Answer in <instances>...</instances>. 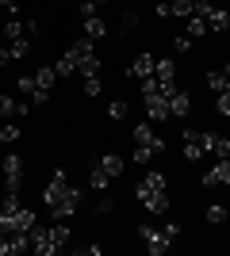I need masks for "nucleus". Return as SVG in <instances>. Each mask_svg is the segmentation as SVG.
Returning a JSON list of instances; mask_svg holds the SVG:
<instances>
[{"mask_svg": "<svg viewBox=\"0 0 230 256\" xmlns=\"http://www.w3.org/2000/svg\"><path fill=\"white\" fill-rule=\"evenodd\" d=\"M138 237L146 241V252H150V256H165L169 248L176 245V241H173L169 234H165V230H153L150 222H142V226H138Z\"/></svg>", "mask_w": 230, "mask_h": 256, "instance_id": "nucleus-1", "label": "nucleus"}, {"mask_svg": "<svg viewBox=\"0 0 230 256\" xmlns=\"http://www.w3.org/2000/svg\"><path fill=\"white\" fill-rule=\"evenodd\" d=\"M0 176H4V192H20L23 188V157L20 153H8L0 160Z\"/></svg>", "mask_w": 230, "mask_h": 256, "instance_id": "nucleus-2", "label": "nucleus"}, {"mask_svg": "<svg viewBox=\"0 0 230 256\" xmlns=\"http://www.w3.org/2000/svg\"><path fill=\"white\" fill-rule=\"evenodd\" d=\"M134 146L150 150L153 157H157V153H165V138H157V134H153L150 122H138V126H134Z\"/></svg>", "mask_w": 230, "mask_h": 256, "instance_id": "nucleus-3", "label": "nucleus"}, {"mask_svg": "<svg viewBox=\"0 0 230 256\" xmlns=\"http://www.w3.org/2000/svg\"><path fill=\"white\" fill-rule=\"evenodd\" d=\"M77 206H81V188H69V192L62 195V199H58L50 210H54L58 222H66V218H73V214H77Z\"/></svg>", "mask_w": 230, "mask_h": 256, "instance_id": "nucleus-4", "label": "nucleus"}, {"mask_svg": "<svg viewBox=\"0 0 230 256\" xmlns=\"http://www.w3.org/2000/svg\"><path fill=\"white\" fill-rule=\"evenodd\" d=\"M203 184H207V188H226V184H230V157L215 160V164L203 172Z\"/></svg>", "mask_w": 230, "mask_h": 256, "instance_id": "nucleus-5", "label": "nucleus"}, {"mask_svg": "<svg viewBox=\"0 0 230 256\" xmlns=\"http://www.w3.org/2000/svg\"><path fill=\"white\" fill-rule=\"evenodd\" d=\"M66 192H69L66 172H62V168H54V176H50V184H46V192H43V203H46V206H54V203H58V199H62Z\"/></svg>", "mask_w": 230, "mask_h": 256, "instance_id": "nucleus-6", "label": "nucleus"}, {"mask_svg": "<svg viewBox=\"0 0 230 256\" xmlns=\"http://www.w3.org/2000/svg\"><path fill=\"white\" fill-rule=\"evenodd\" d=\"M199 146H203V153H211V157H230V138H219V134L199 130Z\"/></svg>", "mask_w": 230, "mask_h": 256, "instance_id": "nucleus-7", "label": "nucleus"}, {"mask_svg": "<svg viewBox=\"0 0 230 256\" xmlns=\"http://www.w3.org/2000/svg\"><path fill=\"white\" fill-rule=\"evenodd\" d=\"M188 115H192V96L173 88L169 92V118H188Z\"/></svg>", "mask_w": 230, "mask_h": 256, "instance_id": "nucleus-8", "label": "nucleus"}, {"mask_svg": "<svg viewBox=\"0 0 230 256\" xmlns=\"http://www.w3.org/2000/svg\"><path fill=\"white\" fill-rule=\"evenodd\" d=\"M161 192H165V176H161V172H150V176L134 188V195H138V199H150V195H161Z\"/></svg>", "mask_w": 230, "mask_h": 256, "instance_id": "nucleus-9", "label": "nucleus"}, {"mask_svg": "<svg viewBox=\"0 0 230 256\" xmlns=\"http://www.w3.org/2000/svg\"><path fill=\"white\" fill-rule=\"evenodd\" d=\"M153 65H157V58H153V54H138L127 73H131L134 80H146V76H153Z\"/></svg>", "mask_w": 230, "mask_h": 256, "instance_id": "nucleus-10", "label": "nucleus"}, {"mask_svg": "<svg viewBox=\"0 0 230 256\" xmlns=\"http://www.w3.org/2000/svg\"><path fill=\"white\" fill-rule=\"evenodd\" d=\"M203 23H207V31H230V12H226V8H215V4H211L207 16H203Z\"/></svg>", "mask_w": 230, "mask_h": 256, "instance_id": "nucleus-11", "label": "nucleus"}, {"mask_svg": "<svg viewBox=\"0 0 230 256\" xmlns=\"http://www.w3.org/2000/svg\"><path fill=\"white\" fill-rule=\"evenodd\" d=\"M146 115H150L153 122L169 118V96H146Z\"/></svg>", "mask_w": 230, "mask_h": 256, "instance_id": "nucleus-12", "label": "nucleus"}, {"mask_svg": "<svg viewBox=\"0 0 230 256\" xmlns=\"http://www.w3.org/2000/svg\"><path fill=\"white\" fill-rule=\"evenodd\" d=\"M207 88L219 96V92H226L230 88V65H222V69H211L207 73Z\"/></svg>", "mask_w": 230, "mask_h": 256, "instance_id": "nucleus-13", "label": "nucleus"}, {"mask_svg": "<svg viewBox=\"0 0 230 256\" xmlns=\"http://www.w3.org/2000/svg\"><path fill=\"white\" fill-rule=\"evenodd\" d=\"M203 146H199V130H184V160H199Z\"/></svg>", "mask_w": 230, "mask_h": 256, "instance_id": "nucleus-14", "label": "nucleus"}, {"mask_svg": "<svg viewBox=\"0 0 230 256\" xmlns=\"http://www.w3.org/2000/svg\"><path fill=\"white\" fill-rule=\"evenodd\" d=\"M153 76H157L161 84H173V76H176V62H173V58H157V65H153Z\"/></svg>", "mask_w": 230, "mask_h": 256, "instance_id": "nucleus-15", "label": "nucleus"}, {"mask_svg": "<svg viewBox=\"0 0 230 256\" xmlns=\"http://www.w3.org/2000/svg\"><path fill=\"white\" fill-rule=\"evenodd\" d=\"M142 203H146V214H169L173 199H169V192H161V195H150V199H142Z\"/></svg>", "mask_w": 230, "mask_h": 256, "instance_id": "nucleus-16", "label": "nucleus"}, {"mask_svg": "<svg viewBox=\"0 0 230 256\" xmlns=\"http://www.w3.org/2000/svg\"><path fill=\"white\" fill-rule=\"evenodd\" d=\"M96 164H100L104 172H108L111 180H119V176H123V157H115V153H104V157H100Z\"/></svg>", "mask_w": 230, "mask_h": 256, "instance_id": "nucleus-17", "label": "nucleus"}, {"mask_svg": "<svg viewBox=\"0 0 230 256\" xmlns=\"http://www.w3.org/2000/svg\"><path fill=\"white\" fill-rule=\"evenodd\" d=\"M111 184H115V180H111V176H108L104 168H100V164H96L92 172H88V188H92V192H108Z\"/></svg>", "mask_w": 230, "mask_h": 256, "instance_id": "nucleus-18", "label": "nucleus"}, {"mask_svg": "<svg viewBox=\"0 0 230 256\" xmlns=\"http://www.w3.org/2000/svg\"><path fill=\"white\" fill-rule=\"evenodd\" d=\"M85 34L96 42V38H104V34H108V23L100 20V16H88V20H85Z\"/></svg>", "mask_w": 230, "mask_h": 256, "instance_id": "nucleus-19", "label": "nucleus"}, {"mask_svg": "<svg viewBox=\"0 0 230 256\" xmlns=\"http://www.w3.org/2000/svg\"><path fill=\"white\" fill-rule=\"evenodd\" d=\"M54 76H58V69H50V65H43V69L35 73V84L43 88V92H54Z\"/></svg>", "mask_w": 230, "mask_h": 256, "instance_id": "nucleus-20", "label": "nucleus"}, {"mask_svg": "<svg viewBox=\"0 0 230 256\" xmlns=\"http://www.w3.org/2000/svg\"><path fill=\"white\" fill-rule=\"evenodd\" d=\"M77 73H81V76H100V58H96V54L81 58V62H77Z\"/></svg>", "mask_w": 230, "mask_h": 256, "instance_id": "nucleus-21", "label": "nucleus"}, {"mask_svg": "<svg viewBox=\"0 0 230 256\" xmlns=\"http://www.w3.org/2000/svg\"><path fill=\"white\" fill-rule=\"evenodd\" d=\"M69 54H73L77 62H81V58H88V54H96V46H92V38L85 34V38H77V42L69 46Z\"/></svg>", "mask_w": 230, "mask_h": 256, "instance_id": "nucleus-22", "label": "nucleus"}, {"mask_svg": "<svg viewBox=\"0 0 230 256\" xmlns=\"http://www.w3.org/2000/svg\"><path fill=\"white\" fill-rule=\"evenodd\" d=\"M184 34H188V38H203V34H207V23L199 20V16H188V27H184Z\"/></svg>", "mask_w": 230, "mask_h": 256, "instance_id": "nucleus-23", "label": "nucleus"}, {"mask_svg": "<svg viewBox=\"0 0 230 256\" xmlns=\"http://www.w3.org/2000/svg\"><path fill=\"white\" fill-rule=\"evenodd\" d=\"M54 69H58V76H73V73H77V58L66 50V54H62V62H58Z\"/></svg>", "mask_w": 230, "mask_h": 256, "instance_id": "nucleus-24", "label": "nucleus"}, {"mask_svg": "<svg viewBox=\"0 0 230 256\" xmlns=\"http://www.w3.org/2000/svg\"><path fill=\"white\" fill-rule=\"evenodd\" d=\"M20 134H23V126H16V122H0V142H20Z\"/></svg>", "mask_w": 230, "mask_h": 256, "instance_id": "nucleus-25", "label": "nucleus"}, {"mask_svg": "<svg viewBox=\"0 0 230 256\" xmlns=\"http://www.w3.org/2000/svg\"><path fill=\"white\" fill-rule=\"evenodd\" d=\"M8 54H12V58H27V54H31V42H27V38H12Z\"/></svg>", "mask_w": 230, "mask_h": 256, "instance_id": "nucleus-26", "label": "nucleus"}, {"mask_svg": "<svg viewBox=\"0 0 230 256\" xmlns=\"http://www.w3.org/2000/svg\"><path fill=\"white\" fill-rule=\"evenodd\" d=\"M108 115L111 118H127V100H111V104H108Z\"/></svg>", "mask_w": 230, "mask_h": 256, "instance_id": "nucleus-27", "label": "nucleus"}, {"mask_svg": "<svg viewBox=\"0 0 230 256\" xmlns=\"http://www.w3.org/2000/svg\"><path fill=\"white\" fill-rule=\"evenodd\" d=\"M207 222H226V206L211 203V206H207Z\"/></svg>", "mask_w": 230, "mask_h": 256, "instance_id": "nucleus-28", "label": "nucleus"}, {"mask_svg": "<svg viewBox=\"0 0 230 256\" xmlns=\"http://www.w3.org/2000/svg\"><path fill=\"white\" fill-rule=\"evenodd\" d=\"M215 107H219V115H230V88L215 96Z\"/></svg>", "mask_w": 230, "mask_h": 256, "instance_id": "nucleus-29", "label": "nucleus"}, {"mask_svg": "<svg viewBox=\"0 0 230 256\" xmlns=\"http://www.w3.org/2000/svg\"><path fill=\"white\" fill-rule=\"evenodd\" d=\"M4 34H8V38H23V23H20V20H8Z\"/></svg>", "mask_w": 230, "mask_h": 256, "instance_id": "nucleus-30", "label": "nucleus"}, {"mask_svg": "<svg viewBox=\"0 0 230 256\" xmlns=\"http://www.w3.org/2000/svg\"><path fill=\"white\" fill-rule=\"evenodd\" d=\"M85 96H100V76H85Z\"/></svg>", "mask_w": 230, "mask_h": 256, "instance_id": "nucleus-31", "label": "nucleus"}, {"mask_svg": "<svg viewBox=\"0 0 230 256\" xmlns=\"http://www.w3.org/2000/svg\"><path fill=\"white\" fill-rule=\"evenodd\" d=\"M173 50H176V54H188V50H192V38H188V34H180V38L173 42Z\"/></svg>", "mask_w": 230, "mask_h": 256, "instance_id": "nucleus-32", "label": "nucleus"}, {"mask_svg": "<svg viewBox=\"0 0 230 256\" xmlns=\"http://www.w3.org/2000/svg\"><path fill=\"white\" fill-rule=\"evenodd\" d=\"M35 88H39V84H35V76L23 73V76H20V92H35Z\"/></svg>", "mask_w": 230, "mask_h": 256, "instance_id": "nucleus-33", "label": "nucleus"}, {"mask_svg": "<svg viewBox=\"0 0 230 256\" xmlns=\"http://www.w3.org/2000/svg\"><path fill=\"white\" fill-rule=\"evenodd\" d=\"M0 256H12V234H0Z\"/></svg>", "mask_w": 230, "mask_h": 256, "instance_id": "nucleus-34", "label": "nucleus"}, {"mask_svg": "<svg viewBox=\"0 0 230 256\" xmlns=\"http://www.w3.org/2000/svg\"><path fill=\"white\" fill-rule=\"evenodd\" d=\"M111 210H115V203H111L108 195H104V199H100V203H96V214H111Z\"/></svg>", "mask_w": 230, "mask_h": 256, "instance_id": "nucleus-35", "label": "nucleus"}, {"mask_svg": "<svg viewBox=\"0 0 230 256\" xmlns=\"http://www.w3.org/2000/svg\"><path fill=\"white\" fill-rule=\"evenodd\" d=\"M134 27H138V16H134V12H127V16H123V31H134Z\"/></svg>", "mask_w": 230, "mask_h": 256, "instance_id": "nucleus-36", "label": "nucleus"}, {"mask_svg": "<svg viewBox=\"0 0 230 256\" xmlns=\"http://www.w3.org/2000/svg\"><path fill=\"white\" fill-rule=\"evenodd\" d=\"M157 16H161V20H169V16H173V4H169V0H161V4H157Z\"/></svg>", "mask_w": 230, "mask_h": 256, "instance_id": "nucleus-37", "label": "nucleus"}, {"mask_svg": "<svg viewBox=\"0 0 230 256\" xmlns=\"http://www.w3.org/2000/svg\"><path fill=\"white\" fill-rule=\"evenodd\" d=\"M96 8H100V4H92V0H85V4H81V16H85V20H88V16H96Z\"/></svg>", "mask_w": 230, "mask_h": 256, "instance_id": "nucleus-38", "label": "nucleus"}, {"mask_svg": "<svg viewBox=\"0 0 230 256\" xmlns=\"http://www.w3.org/2000/svg\"><path fill=\"white\" fill-rule=\"evenodd\" d=\"M150 157H153V153H150V150H142V146L134 150V160H138V164H146V160H150Z\"/></svg>", "mask_w": 230, "mask_h": 256, "instance_id": "nucleus-39", "label": "nucleus"}, {"mask_svg": "<svg viewBox=\"0 0 230 256\" xmlns=\"http://www.w3.org/2000/svg\"><path fill=\"white\" fill-rule=\"evenodd\" d=\"M8 62H12V54H8V50H0V65H8Z\"/></svg>", "mask_w": 230, "mask_h": 256, "instance_id": "nucleus-40", "label": "nucleus"}, {"mask_svg": "<svg viewBox=\"0 0 230 256\" xmlns=\"http://www.w3.org/2000/svg\"><path fill=\"white\" fill-rule=\"evenodd\" d=\"M0 4H4V8H16V4H20V0H0Z\"/></svg>", "mask_w": 230, "mask_h": 256, "instance_id": "nucleus-41", "label": "nucleus"}, {"mask_svg": "<svg viewBox=\"0 0 230 256\" xmlns=\"http://www.w3.org/2000/svg\"><path fill=\"white\" fill-rule=\"evenodd\" d=\"M92 4H108V0H92Z\"/></svg>", "mask_w": 230, "mask_h": 256, "instance_id": "nucleus-42", "label": "nucleus"}, {"mask_svg": "<svg viewBox=\"0 0 230 256\" xmlns=\"http://www.w3.org/2000/svg\"><path fill=\"white\" fill-rule=\"evenodd\" d=\"M0 122H4V115H0Z\"/></svg>", "mask_w": 230, "mask_h": 256, "instance_id": "nucleus-43", "label": "nucleus"}]
</instances>
